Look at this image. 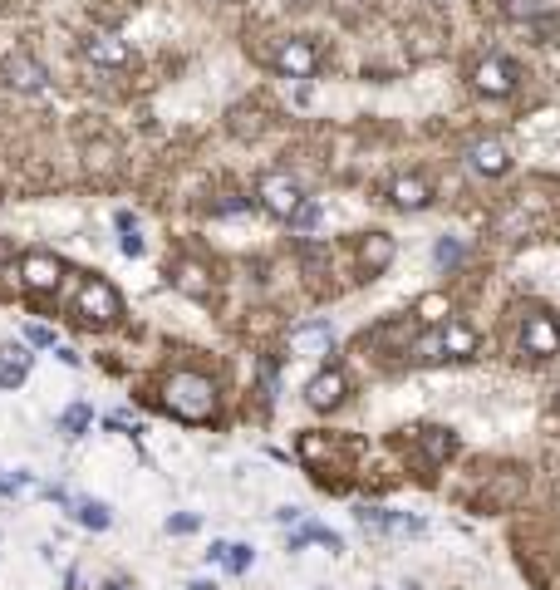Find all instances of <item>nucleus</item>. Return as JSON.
Returning <instances> with one entry per match:
<instances>
[{"label":"nucleus","mask_w":560,"mask_h":590,"mask_svg":"<svg viewBox=\"0 0 560 590\" xmlns=\"http://www.w3.org/2000/svg\"><path fill=\"white\" fill-rule=\"evenodd\" d=\"M163 409L182 423H207L217 413V384L207 374H192V369H177L163 384Z\"/></svg>","instance_id":"1"},{"label":"nucleus","mask_w":560,"mask_h":590,"mask_svg":"<svg viewBox=\"0 0 560 590\" xmlns=\"http://www.w3.org/2000/svg\"><path fill=\"white\" fill-rule=\"evenodd\" d=\"M74 315H79L84 325H113V320L123 315V300H118V291H113L109 281L89 276V281L79 286V300H74Z\"/></svg>","instance_id":"2"},{"label":"nucleus","mask_w":560,"mask_h":590,"mask_svg":"<svg viewBox=\"0 0 560 590\" xmlns=\"http://www.w3.org/2000/svg\"><path fill=\"white\" fill-rule=\"evenodd\" d=\"M256 197H261V207L280 217V222H290L295 212H300V202H305V192H300V182L290 173H266L256 182Z\"/></svg>","instance_id":"3"},{"label":"nucleus","mask_w":560,"mask_h":590,"mask_svg":"<svg viewBox=\"0 0 560 590\" xmlns=\"http://www.w3.org/2000/svg\"><path fill=\"white\" fill-rule=\"evenodd\" d=\"M0 79H5V89H15V94H40L45 89V64L35 55H25V50H15V55L0 59Z\"/></svg>","instance_id":"4"},{"label":"nucleus","mask_w":560,"mask_h":590,"mask_svg":"<svg viewBox=\"0 0 560 590\" xmlns=\"http://www.w3.org/2000/svg\"><path fill=\"white\" fill-rule=\"evenodd\" d=\"M521 350L531 354V359L560 354V325L546 310H531V315H526V325H521Z\"/></svg>","instance_id":"5"},{"label":"nucleus","mask_w":560,"mask_h":590,"mask_svg":"<svg viewBox=\"0 0 560 590\" xmlns=\"http://www.w3.org/2000/svg\"><path fill=\"white\" fill-rule=\"evenodd\" d=\"M271 64H276L285 79H310V74L320 69V50H315L310 40H280Z\"/></svg>","instance_id":"6"},{"label":"nucleus","mask_w":560,"mask_h":590,"mask_svg":"<svg viewBox=\"0 0 560 590\" xmlns=\"http://www.w3.org/2000/svg\"><path fill=\"white\" fill-rule=\"evenodd\" d=\"M516 79H521V69H516L511 59H502V55L482 59V64L472 69V84H477L487 99H506V94L516 89Z\"/></svg>","instance_id":"7"},{"label":"nucleus","mask_w":560,"mask_h":590,"mask_svg":"<svg viewBox=\"0 0 560 590\" xmlns=\"http://www.w3.org/2000/svg\"><path fill=\"white\" fill-rule=\"evenodd\" d=\"M59 276H64V266H59V256H50V251H30L20 261V281L35 295H50L59 286Z\"/></svg>","instance_id":"8"},{"label":"nucleus","mask_w":560,"mask_h":590,"mask_svg":"<svg viewBox=\"0 0 560 590\" xmlns=\"http://www.w3.org/2000/svg\"><path fill=\"white\" fill-rule=\"evenodd\" d=\"M467 168L482 177H502L511 168V153H506L502 138H472L467 143Z\"/></svg>","instance_id":"9"},{"label":"nucleus","mask_w":560,"mask_h":590,"mask_svg":"<svg viewBox=\"0 0 560 590\" xmlns=\"http://www.w3.org/2000/svg\"><path fill=\"white\" fill-rule=\"evenodd\" d=\"M344 389H349V379H344V369H320L315 379H310V389H305V404L315 413H330L344 404Z\"/></svg>","instance_id":"10"},{"label":"nucleus","mask_w":560,"mask_h":590,"mask_svg":"<svg viewBox=\"0 0 560 590\" xmlns=\"http://www.w3.org/2000/svg\"><path fill=\"white\" fill-rule=\"evenodd\" d=\"M359 517V527L364 531H389V536H423V522L418 517H403V512H384V507H359L354 512Z\"/></svg>","instance_id":"11"},{"label":"nucleus","mask_w":560,"mask_h":590,"mask_svg":"<svg viewBox=\"0 0 560 590\" xmlns=\"http://www.w3.org/2000/svg\"><path fill=\"white\" fill-rule=\"evenodd\" d=\"M84 59L99 64V69H123L128 64V45L118 35H109V30H94V35H84Z\"/></svg>","instance_id":"12"},{"label":"nucleus","mask_w":560,"mask_h":590,"mask_svg":"<svg viewBox=\"0 0 560 590\" xmlns=\"http://www.w3.org/2000/svg\"><path fill=\"white\" fill-rule=\"evenodd\" d=\"M403 354H408L413 364H443V359H452L443 325H433V330H423L418 340H408V350H403Z\"/></svg>","instance_id":"13"},{"label":"nucleus","mask_w":560,"mask_h":590,"mask_svg":"<svg viewBox=\"0 0 560 590\" xmlns=\"http://www.w3.org/2000/svg\"><path fill=\"white\" fill-rule=\"evenodd\" d=\"M359 261H364L369 276H384V271L393 266V236L389 232H369L364 236V246H359Z\"/></svg>","instance_id":"14"},{"label":"nucleus","mask_w":560,"mask_h":590,"mask_svg":"<svg viewBox=\"0 0 560 590\" xmlns=\"http://www.w3.org/2000/svg\"><path fill=\"white\" fill-rule=\"evenodd\" d=\"M389 197H393V207H403V212H423L433 202V187L423 177H398L389 187Z\"/></svg>","instance_id":"15"},{"label":"nucleus","mask_w":560,"mask_h":590,"mask_svg":"<svg viewBox=\"0 0 560 590\" xmlns=\"http://www.w3.org/2000/svg\"><path fill=\"white\" fill-rule=\"evenodd\" d=\"M418 448H423L428 468H438V463H448L452 453H457V438H452L448 428H423L418 433Z\"/></svg>","instance_id":"16"},{"label":"nucleus","mask_w":560,"mask_h":590,"mask_svg":"<svg viewBox=\"0 0 560 590\" xmlns=\"http://www.w3.org/2000/svg\"><path fill=\"white\" fill-rule=\"evenodd\" d=\"M330 345H335V330H330L325 320L295 325V330H290V350H330Z\"/></svg>","instance_id":"17"},{"label":"nucleus","mask_w":560,"mask_h":590,"mask_svg":"<svg viewBox=\"0 0 560 590\" xmlns=\"http://www.w3.org/2000/svg\"><path fill=\"white\" fill-rule=\"evenodd\" d=\"M30 374V354L20 345H0V389H15Z\"/></svg>","instance_id":"18"},{"label":"nucleus","mask_w":560,"mask_h":590,"mask_svg":"<svg viewBox=\"0 0 560 590\" xmlns=\"http://www.w3.org/2000/svg\"><path fill=\"white\" fill-rule=\"evenodd\" d=\"M172 281H177V291L197 295V300H207V295H212V281H207V271H202L197 261H182V266L172 271Z\"/></svg>","instance_id":"19"},{"label":"nucleus","mask_w":560,"mask_h":590,"mask_svg":"<svg viewBox=\"0 0 560 590\" xmlns=\"http://www.w3.org/2000/svg\"><path fill=\"white\" fill-rule=\"evenodd\" d=\"M443 335H448V354H452V359H472V354H477V335H472L467 325L448 320V325H443Z\"/></svg>","instance_id":"20"},{"label":"nucleus","mask_w":560,"mask_h":590,"mask_svg":"<svg viewBox=\"0 0 560 590\" xmlns=\"http://www.w3.org/2000/svg\"><path fill=\"white\" fill-rule=\"evenodd\" d=\"M74 512H79L84 527H94V531L109 527V507H104V502H74Z\"/></svg>","instance_id":"21"},{"label":"nucleus","mask_w":560,"mask_h":590,"mask_svg":"<svg viewBox=\"0 0 560 590\" xmlns=\"http://www.w3.org/2000/svg\"><path fill=\"white\" fill-rule=\"evenodd\" d=\"M212 556L226 561L231 571H246V566H251V546H212Z\"/></svg>","instance_id":"22"},{"label":"nucleus","mask_w":560,"mask_h":590,"mask_svg":"<svg viewBox=\"0 0 560 590\" xmlns=\"http://www.w3.org/2000/svg\"><path fill=\"white\" fill-rule=\"evenodd\" d=\"M502 15L506 20H536L541 5H536V0H502Z\"/></svg>","instance_id":"23"},{"label":"nucleus","mask_w":560,"mask_h":590,"mask_svg":"<svg viewBox=\"0 0 560 590\" xmlns=\"http://www.w3.org/2000/svg\"><path fill=\"white\" fill-rule=\"evenodd\" d=\"M315 222H320V202H300V212L290 217V227H295V232H310Z\"/></svg>","instance_id":"24"},{"label":"nucleus","mask_w":560,"mask_h":590,"mask_svg":"<svg viewBox=\"0 0 560 590\" xmlns=\"http://www.w3.org/2000/svg\"><path fill=\"white\" fill-rule=\"evenodd\" d=\"M418 315H423V320H433V325H438V320H443V315H448V300H443V295H423V300H418Z\"/></svg>","instance_id":"25"},{"label":"nucleus","mask_w":560,"mask_h":590,"mask_svg":"<svg viewBox=\"0 0 560 590\" xmlns=\"http://www.w3.org/2000/svg\"><path fill=\"white\" fill-rule=\"evenodd\" d=\"M433 256H438V266H457V261H462V241H448V236H443V241L433 246Z\"/></svg>","instance_id":"26"},{"label":"nucleus","mask_w":560,"mask_h":590,"mask_svg":"<svg viewBox=\"0 0 560 590\" xmlns=\"http://www.w3.org/2000/svg\"><path fill=\"white\" fill-rule=\"evenodd\" d=\"M84 423H89V409H84V404H79V409H69V413H64V433H69V438H74V433H79Z\"/></svg>","instance_id":"27"},{"label":"nucleus","mask_w":560,"mask_h":590,"mask_svg":"<svg viewBox=\"0 0 560 590\" xmlns=\"http://www.w3.org/2000/svg\"><path fill=\"white\" fill-rule=\"evenodd\" d=\"M25 335H30V345H55V335H50V330H45V325H30V330H25Z\"/></svg>","instance_id":"28"},{"label":"nucleus","mask_w":560,"mask_h":590,"mask_svg":"<svg viewBox=\"0 0 560 590\" xmlns=\"http://www.w3.org/2000/svg\"><path fill=\"white\" fill-rule=\"evenodd\" d=\"M168 527H172V531H192V527H197V517H172Z\"/></svg>","instance_id":"29"}]
</instances>
